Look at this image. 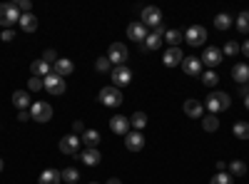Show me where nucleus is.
<instances>
[{"instance_id": "43", "label": "nucleus", "mask_w": 249, "mask_h": 184, "mask_svg": "<svg viewBox=\"0 0 249 184\" xmlns=\"http://www.w3.org/2000/svg\"><path fill=\"white\" fill-rule=\"evenodd\" d=\"M72 132L75 134H82V132H85V125H82V122H72Z\"/></svg>"}, {"instance_id": "3", "label": "nucleus", "mask_w": 249, "mask_h": 184, "mask_svg": "<svg viewBox=\"0 0 249 184\" xmlns=\"http://www.w3.org/2000/svg\"><path fill=\"white\" fill-rule=\"evenodd\" d=\"M97 100H100L105 107H120V105H122V92H120L117 87H102L100 95H97Z\"/></svg>"}, {"instance_id": "17", "label": "nucleus", "mask_w": 249, "mask_h": 184, "mask_svg": "<svg viewBox=\"0 0 249 184\" xmlns=\"http://www.w3.org/2000/svg\"><path fill=\"white\" fill-rule=\"evenodd\" d=\"M18 25H20V30H23V33H35L37 30V17L33 13H23V15H20V20H18Z\"/></svg>"}, {"instance_id": "34", "label": "nucleus", "mask_w": 249, "mask_h": 184, "mask_svg": "<svg viewBox=\"0 0 249 184\" xmlns=\"http://www.w3.org/2000/svg\"><path fill=\"white\" fill-rule=\"evenodd\" d=\"M210 184H234V177H232V174H227V172H217V174L212 177Z\"/></svg>"}, {"instance_id": "8", "label": "nucleus", "mask_w": 249, "mask_h": 184, "mask_svg": "<svg viewBox=\"0 0 249 184\" xmlns=\"http://www.w3.org/2000/svg\"><path fill=\"white\" fill-rule=\"evenodd\" d=\"M45 90L50 92V95H55V97H60V95H65V90H68V85H65V80H62L60 75H48L45 77Z\"/></svg>"}, {"instance_id": "28", "label": "nucleus", "mask_w": 249, "mask_h": 184, "mask_svg": "<svg viewBox=\"0 0 249 184\" xmlns=\"http://www.w3.org/2000/svg\"><path fill=\"white\" fill-rule=\"evenodd\" d=\"M144 125H147V115H144V112H135V115L130 117V127H135L137 132L144 130Z\"/></svg>"}, {"instance_id": "22", "label": "nucleus", "mask_w": 249, "mask_h": 184, "mask_svg": "<svg viewBox=\"0 0 249 184\" xmlns=\"http://www.w3.org/2000/svg\"><path fill=\"white\" fill-rule=\"evenodd\" d=\"M80 142H85V150H97L100 145V132L97 130H85L80 137Z\"/></svg>"}, {"instance_id": "9", "label": "nucleus", "mask_w": 249, "mask_h": 184, "mask_svg": "<svg viewBox=\"0 0 249 184\" xmlns=\"http://www.w3.org/2000/svg\"><path fill=\"white\" fill-rule=\"evenodd\" d=\"M57 147H60L62 154H77L80 152V137L77 134H65V137L60 139Z\"/></svg>"}, {"instance_id": "19", "label": "nucleus", "mask_w": 249, "mask_h": 184, "mask_svg": "<svg viewBox=\"0 0 249 184\" xmlns=\"http://www.w3.org/2000/svg\"><path fill=\"white\" fill-rule=\"evenodd\" d=\"M30 72H33V77H48V75H53V67H50V63H45V60H35V63L30 65Z\"/></svg>"}, {"instance_id": "48", "label": "nucleus", "mask_w": 249, "mask_h": 184, "mask_svg": "<svg viewBox=\"0 0 249 184\" xmlns=\"http://www.w3.org/2000/svg\"><path fill=\"white\" fill-rule=\"evenodd\" d=\"M107 184H122V182H120V179H110Z\"/></svg>"}, {"instance_id": "29", "label": "nucleus", "mask_w": 249, "mask_h": 184, "mask_svg": "<svg viewBox=\"0 0 249 184\" xmlns=\"http://www.w3.org/2000/svg\"><path fill=\"white\" fill-rule=\"evenodd\" d=\"M230 172H232V177H244L247 174V165L242 159H232L230 162Z\"/></svg>"}, {"instance_id": "45", "label": "nucleus", "mask_w": 249, "mask_h": 184, "mask_svg": "<svg viewBox=\"0 0 249 184\" xmlns=\"http://www.w3.org/2000/svg\"><path fill=\"white\" fill-rule=\"evenodd\" d=\"M239 50H242V52H244V55H247V57H249V40H244V45H242V48H239Z\"/></svg>"}, {"instance_id": "42", "label": "nucleus", "mask_w": 249, "mask_h": 184, "mask_svg": "<svg viewBox=\"0 0 249 184\" xmlns=\"http://www.w3.org/2000/svg\"><path fill=\"white\" fill-rule=\"evenodd\" d=\"M43 60H45V63H53V60H55V63H57V52H55V50H45Z\"/></svg>"}, {"instance_id": "47", "label": "nucleus", "mask_w": 249, "mask_h": 184, "mask_svg": "<svg viewBox=\"0 0 249 184\" xmlns=\"http://www.w3.org/2000/svg\"><path fill=\"white\" fill-rule=\"evenodd\" d=\"M244 107H247V110H249V95H247V97H244Z\"/></svg>"}, {"instance_id": "18", "label": "nucleus", "mask_w": 249, "mask_h": 184, "mask_svg": "<svg viewBox=\"0 0 249 184\" xmlns=\"http://www.w3.org/2000/svg\"><path fill=\"white\" fill-rule=\"evenodd\" d=\"M184 115H190V117H195V119L204 117L202 102H199V100H184Z\"/></svg>"}, {"instance_id": "7", "label": "nucleus", "mask_w": 249, "mask_h": 184, "mask_svg": "<svg viewBox=\"0 0 249 184\" xmlns=\"http://www.w3.org/2000/svg\"><path fill=\"white\" fill-rule=\"evenodd\" d=\"M184 40L192 48H199V45H204V40H207V30L202 25H190V28H187V33H184Z\"/></svg>"}, {"instance_id": "50", "label": "nucleus", "mask_w": 249, "mask_h": 184, "mask_svg": "<svg viewBox=\"0 0 249 184\" xmlns=\"http://www.w3.org/2000/svg\"><path fill=\"white\" fill-rule=\"evenodd\" d=\"M90 184H97V182H90Z\"/></svg>"}, {"instance_id": "30", "label": "nucleus", "mask_w": 249, "mask_h": 184, "mask_svg": "<svg viewBox=\"0 0 249 184\" xmlns=\"http://www.w3.org/2000/svg\"><path fill=\"white\" fill-rule=\"evenodd\" d=\"M164 40H167V43H170L172 48H177V45L182 43V40H184V33H182V30H167Z\"/></svg>"}, {"instance_id": "14", "label": "nucleus", "mask_w": 249, "mask_h": 184, "mask_svg": "<svg viewBox=\"0 0 249 184\" xmlns=\"http://www.w3.org/2000/svg\"><path fill=\"white\" fill-rule=\"evenodd\" d=\"M72 70H75V65H72V60H68V57H57V63L53 65V72L60 75L62 80H65L68 75H72Z\"/></svg>"}, {"instance_id": "5", "label": "nucleus", "mask_w": 249, "mask_h": 184, "mask_svg": "<svg viewBox=\"0 0 249 184\" xmlns=\"http://www.w3.org/2000/svg\"><path fill=\"white\" fill-rule=\"evenodd\" d=\"M142 25L144 28H157L162 25V10L157 5H147L142 10Z\"/></svg>"}, {"instance_id": "10", "label": "nucleus", "mask_w": 249, "mask_h": 184, "mask_svg": "<svg viewBox=\"0 0 249 184\" xmlns=\"http://www.w3.org/2000/svg\"><path fill=\"white\" fill-rule=\"evenodd\" d=\"M199 60H202V63H204L207 67H217V65L222 63V60H224V55H222V50H219V48H212V45H210V48H204V55H202Z\"/></svg>"}, {"instance_id": "27", "label": "nucleus", "mask_w": 249, "mask_h": 184, "mask_svg": "<svg viewBox=\"0 0 249 184\" xmlns=\"http://www.w3.org/2000/svg\"><path fill=\"white\" fill-rule=\"evenodd\" d=\"M160 48H162V37L155 35V33H150L147 40L142 43V50H160Z\"/></svg>"}, {"instance_id": "32", "label": "nucleus", "mask_w": 249, "mask_h": 184, "mask_svg": "<svg viewBox=\"0 0 249 184\" xmlns=\"http://www.w3.org/2000/svg\"><path fill=\"white\" fill-rule=\"evenodd\" d=\"M60 177H62V182L75 184V182L80 179V172H77V169H72V167H68V169H62V172H60Z\"/></svg>"}, {"instance_id": "2", "label": "nucleus", "mask_w": 249, "mask_h": 184, "mask_svg": "<svg viewBox=\"0 0 249 184\" xmlns=\"http://www.w3.org/2000/svg\"><path fill=\"white\" fill-rule=\"evenodd\" d=\"M20 15H23V13L15 8V3H3V5H0V25H3V30L15 25L20 20Z\"/></svg>"}, {"instance_id": "23", "label": "nucleus", "mask_w": 249, "mask_h": 184, "mask_svg": "<svg viewBox=\"0 0 249 184\" xmlns=\"http://www.w3.org/2000/svg\"><path fill=\"white\" fill-rule=\"evenodd\" d=\"M100 159H102V154H100L97 150H85V152L80 154V162H82L85 167H97Z\"/></svg>"}, {"instance_id": "25", "label": "nucleus", "mask_w": 249, "mask_h": 184, "mask_svg": "<svg viewBox=\"0 0 249 184\" xmlns=\"http://www.w3.org/2000/svg\"><path fill=\"white\" fill-rule=\"evenodd\" d=\"M60 182H62V177H60L57 169H45L37 179V184H60Z\"/></svg>"}, {"instance_id": "37", "label": "nucleus", "mask_w": 249, "mask_h": 184, "mask_svg": "<svg viewBox=\"0 0 249 184\" xmlns=\"http://www.w3.org/2000/svg\"><path fill=\"white\" fill-rule=\"evenodd\" d=\"M110 65H112V63H110L107 57H97V63H95V70H97V72H110Z\"/></svg>"}, {"instance_id": "36", "label": "nucleus", "mask_w": 249, "mask_h": 184, "mask_svg": "<svg viewBox=\"0 0 249 184\" xmlns=\"http://www.w3.org/2000/svg\"><path fill=\"white\" fill-rule=\"evenodd\" d=\"M237 28H239L242 33H249V13H247V10L239 13V17H237Z\"/></svg>"}, {"instance_id": "1", "label": "nucleus", "mask_w": 249, "mask_h": 184, "mask_svg": "<svg viewBox=\"0 0 249 184\" xmlns=\"http://www.w3.org/2000/svg\"><path fill=\"white\" fill-rule=\"evenodd\" d=\"M230 105H232V97L227 95V92H212L210 97L204 100V107L210 110L212 115H214V112H222V110H227Z\"/></svg>"}, {"instance_id": "24", "label": "nucleus", "mask_w": 249, "mask_h": 184, "mask_svg": "<svg viewBox=\"0 0 249 184\" xmlns=\"http://www.w3.org/2000/svg\"><path fill=\"white\" fill-rule=\"evenodd\" d=\"M232 77L237 80L239 85H247V83H249V65H247V63L234 65V67H232Z\"/></svg>"}, {"instance_id": "6", "label": "nucleus", "mask_w": 249, "mask_h": 184, "mask_svg": "<svg viewBox=\"0 0 249 184\" xmlns=\"http://www.w3.org/2000/svg\"><path fill=\"white\" fill-rule=\"evenodd\" d=\"M127 48H124V43H112L110 45V52H107V60L115 65V67H122L124 60H127Z\"/></svg>"}, {"instance_id": "13", "label": "nucleus", "mask_w": 249, "mask_h": 184, "mask_svg": "<svg viewBox=\"0 0 249 184\" xmlns=\"http://www.w3.org/2000/svg\"><path fill=\"white\" fill-rule=\"evenodd\" d=\"M182 70L192 77H202V60L199 57H184L182 60Z\"/></svg>"}, {"instance_id": "20", "label": "nucleus", "mask_w": 249, "mask_h": 184, "mask_svg": "<svg viewBox=\"0 0 249 184\" xmlns=\"http://www.w3.org/2000/svg\"><path fill=\"white\" fill-rule=\"evenodd\" d=\"M127 35H130V40H137V43H144L147 40V28H144L142 23H132L130 28H127Z\"/></svg>"}, {"instance_id": "11", "label": "nucleus", "mask_w": 249, "mask_h": 184, "mask_svg": "<svg viewBox=\"0 0 249 184\" xmlns=\"http://www.w3.org/2000/svg\"><path fill=\"white\" fill-rule=\"evenodd\" d=\"M112 83H115L112 87H117V90H120V87H127V85L132 83V72L124 67V65H122V67H115V70H112Z\"/></svg>"}, {"instance_id": "49", "label": "nucleus", "mask_w": 249, "mask_h": 184, "mask_svg": "<svg viewBox=\"0 0 249 184\" xmlns=\"http://www.w3.org/2000/svg\"><path fill=\"white\" fill-rule=\"evenodd\" d=\"M0 172H3V159H0Z\"/></svg>"}, {"instance_id": "15", "label": "nucleus", "mask_w": 249, "mask_h": 184, "mask_svg": "<svg viewBox=\"0 0 249 184\" xmlns=\"http://www.w3.org/2000/svg\"><path fill=\"white\" fill-rule=\"evenodd\" d=\"M110 130L115 132V134H127L130 132V119L127 117H122V115H115L112 119H110Z\"/></svg>"}, {"instance_id": "35", "label": "nucleus", "mask_w": 249, "mask_h": 184, "mask_svg": "<svg viewBox=\"0 0 249 184\" xmlns=\"http://www.w3.org/2000/svg\"><path fill=\"white\" fill-rule=\"evenodd\" d=\"M202 83H204L207 87H214V85L219 83V77H217V72H214V70H207V72L202 75Z\"/></svg>"}, {"instance_id": "40", "label": "nucleus", "mask_w": 249, "mask_h": 184, "mask_svg": "<svg viewBox=\"0 0 249 184\" xmlns=\"http://www.w3.org/2000/svg\"><path fill=\"white\" fill-rule=\"evenodd\" d=\"M15 8H18L20 13H30V0H18Z\"/></svg>"}, {"instance_id": "26", "label": "nucleus", "mask_w": 249, "mask_h": 184, "mask_svg": "<svg viewBox=\"0 0 249 184\" xmlns=\"http://www.w3.org/2000/svg\"><path fill=\"white\" fill-rule=\"evenodd\" d=\"M202 127H204V132H217L219 130V119H217V115H204V119H202Z\"/></svg>"}, {"instance_id": "31", "label": "nucleus", "mask_w": 249, "mask_h": 184, "mask_svg": "<svg viewBox=\"0 0 249 184\" xmlns=\"http://www.w3.org/2000/svg\"><path fill=\"white\" fill-rule=\"evenodd\" d=\"M230 25H232V17L227 15V13H219V15L214 17V28H217V30H227Z\"/></svg>"}, {"instance_id": "44", "label": "nucleus", "mask_w": 249, "mask_h": 184, "mask_svg": "<svg viewBox=\"0 0 249 184\" xmlns=\"http://www.w3.org/2000/svg\"><path fill=\"white\" fill-rule=\"evenodd\" d=\"M18 119H20V122H25V119H30V110H23V112H18Z\"/></svg>"}, {"instance_id": "46", "label": "nucleus", "mask_w": 249, "mask_h": 184, "mask_svg": "<svg viewBox=\"0 0 249 184\" xmlns=\"http://www.w3.org/2000/svg\"><path fill=\"white\" fill-rule=\"evenodd\" d=\"M239 95L247 97V95H249V87H247V85H239Z\"/></svg>"}, {"instance_id": "21", "label": "nucleus", "mask_w": 249, "mask_h": 184, "mask_svg": "<svg viewBox=\"0 0 249 184\" xmlns=\"http://www.w3.org/2000/svg\"><path fill=\"white\" fill-rule=\"evenodd\" d=\"M13 105H15L20 112L28 110V107L33 105V102H30V95H28L25 90H15V92H13Z\"/></svg>"}, {"instance_id": "38", "label": "nucleus", "mask_w": 249, "mask_h": 184, "mask_svg": "<svg viewBox=\"0 0 249 184\" xmlns=\"http://www.w3.org/2000/svg\"><path fill=\"white\" fill-rule=\"evenodd\" d=\"M43 87H45V80L43 77H33L30 83H28V90L30 92H37V90H43Z\"/></svg>"}, {"instance_id": "51", "label": "nucleus", "mask_w": 249, "mask_h": 184, "mask_svg": "<svg viewBox=\"0 0 249 184\" xmlns=\"http://www.w3.org/2000/svg\"><path fill=\"white\" fill-rule=\"evenodd\" d=\"M247 87H249V83H247Z\"/></svg>"}, {"instance_id": "16", "label": "nucleus", "mask_w": 249, "mask_h": 184, "mask_svg": "<svg viewBox=\"0 0 249 184\" xmlns=\"http://www.w3.org/2000/svg\"><path fill=\"white\" fill-rule=\"evenodd\" d=\"M182 60H184L182 50L179 48H170L167 52H164L162 63H164V67H177V65H182Z\"/></svg>"}, {"instance_id": "12", "label": "nucleus", "mask_w": 249, "mask_h": 184, "mask_svg": "<svg viewBox=\"0 0 249 184\" xmlns=\"http://www.w3.org/2000/svg\"><path fill=\"white\" fill-rule=\"evenodd\" d=\"M124 147H127L130 152H140V150H144V137H142V132H127L124 134Z\"/></svg>"}, {"instance_id": "41", "label": "nucleus", "mask_w": 249, "mask_h": 184, "mask_svg": "<svg viewBox=\"0 0 249 184\" xmlns=\"http://www.w3.org/2000/svg\"><path fill=\"white\" fill-rule=\"evenodd\" d=\"M0 40H5V43H10V40H15V33H13L10 28H5V30H3V35H0Z\"/></svg>"}, {"instance_id": "33", "label": "nucleus", "mask_w": 249, "mask_h": 184, "mask_svg": "<svg viewBox=\"0 0 249 184\" xmlns=\"http://www.w3.org/2000/svg\"><path fill=\"white\" fill-rule=\"evenodd\" d=\"M234 137L237 139H249V125L247 122H237L234 125Z\"/></svg>"}, {"instance_id": "4", "label": "nucleus", "mask_w": 249, "mask_h": 184, "mask_svg": "<svg viewBox=\"0 0 249 184\" xmlns=\"http://www.w3.org/2000/svg\"><path fill=\"white\" fill-rule=\"evenodd\" d=\"M30 119L35 122H50L53 119V107L48 102H33L30 105Z\"/></svg>"}, {"instance_id": "39", "label": "nucleus", "mask_w": 249, "mask_h": 184, "mask_svg": "<svg viewBox=\"0 0 249 184\" xmlns=\"http://www.w3.org/2000/svg\"><path fill=\"white\" fill-rule=\"evenodd\" d=\"M237 52H239V45L237 43H227L224 50H222V55H227V57H234Z\"/></svg>"}]
</instances>
